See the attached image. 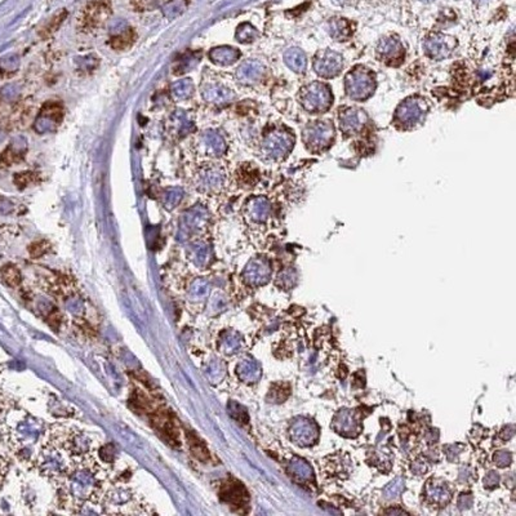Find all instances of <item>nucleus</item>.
<instances>
[{"label":"nucleus","instance_id":"nucleus-40","mask_svg":"<svg viewBox=\"0 0 516 516\" xmlns=\"http://www.w3.org/2000/svg\"><path fill=\"white\" fill-rule=\"evenodd\" d=\"M511 454L509 452H505V450H501V452H497L494 454V462L497 463L498 467H506L511 463Z\"/></svg>","mask_w":516,"mask_h":516},{"label":"nucleus","instance_id":"nucleus-34","mask_svg":"<svg viewBox=\"0 0 516 516\" xmlns=\"http://www.w3.org/2000/svg\"><path fill=\"white\" fill-rule=\"evenodd\" d=\"M297 283V274L293 270L288 268V270L281 271L280 274L277 275V285L283 286L285 289L288 288H292L294 284Z\"/></svg>","mask_w":516,"mask_h":516},{"label":"nucleus","instance_id":"nucleus-37","mask_svg":"<svg viewBox=\"0 0 516 516\" xmlns=\"http://www.w3.org/2000/svg\"><path fill=\"white\" fill-rule=\"evenodd\" d=\"M132 36L133 34L130 31H123L119 36H115V38L111 40V44H113V47L115 48V49H124V48L129 47V45L132 44Z\"/></svg>","mask_w":516,"mask_h":516},{"label":"nucleus","instance_id":"nucleus-33","mask_svg":"<svg viewBox=\"0 0 516 516\" xmlns=\"http://www.w3.org/2000/svg\"><path fill=\"white\" fill-rule=\"evenodd\" d=\"M183 10H185L183 0H173V1H169L163 6V13L168 18H174V17L180 16Z\"/></svg>","mask_w":516,"mask_h":516},{"label":"nucleus","instance_id":"nucleus-5","mask_svg":"<svg viewBox=\"0 0 516 516\" xmlns=\"http://www.w3.org/2000/svg\"><path fill=\"white\" fill-rule=\"evenodd\" d=\"M294 146V135L288 130L274 129L262 139L261 151L264 156L274 161L285 159Z\"/></svg>","mask_w":516,"mask_h":516},{"label":"nucleus","instance_id":"nucleus-24","mask_svg":"<svg viewBox=\"0 0 516 516\" xmlns=\"http://www.w3.org/2000/svg\"><path fill=\"white\" fill-rule=\"evenodd\" d=\"M288 472L299 482H309L314 476L311 466L301 458H294L288 465Z\"/></svg>","mask_w":516,"mask_h":516},{"label":"nucleus","instance_id":"nucleus-41","mask_svg":"<svg viewBox=\"0 0 516 516\" xmlns=\"http://www.w3.org/2000/svg\"><path fill=\"white\" fill-rule=\"evenodd\" d=\"M78 66L83 70L87 69H93V67L97 66V60L95 57H80L78 61Z\"/></svg>","mask_w":516,"mask_h":516},{"label":"nucleus","instance_id":"nucleus-23","mask_svg":"<svg viewBox=\"0 0 516 516\" xmlns=\"http://www.w3.org/2000/svg\"><path fill=\"white\" fill-rule=\"evenodd\" d=\"M170 124H172V129L180 137H185L186 134H189L192 130V128H194L192 117L185 110L174 111L172 114V117H170Z\"/></svg>","mask_w":516,"mask_h":516},{"label":"nucleus","instance_id":"nucleus-29","mask_svg":"<svg viewBox=\"0 0 516 516\" xmlns=\"http://www.w3.org/2000/svg\"><path fill=\"white\" fill-rule=\"evenodd\" d=\"M329 32L333 36V39L336 40H346L349 39L350 34H351V28H350L349 23L343 19H338V21H333L331 23V27H329Z\"/></svg>","mask_w":516,"mask_h":516},{"label":"nucleus","instance_id":"nucleus-10","mask_svg":"<svg viewBox=\"0 0 516 516\" xmlns=\"http://www.w3.org/2000/svg\"><path fill=\"white\" fill-rule=\"evenodd\" d=\"M377 56L380 61L390 66H397L404 61L405 49L403 43L395 36H387L380 40L377 45Z\"/></svg>","mask_w":516,"mask_h":516},{"label":"nucleus","instance_id":"nucleus-44","mask_svg":"<svg viewBox=\"0 0 516 516\" xmlns=\"http://www.w3.org/2000/svg\"><path fill=\"white\" fill-rule=\"evenodd\" d=\"M469 497H470V494H462V496H461V497H460V501H458V505H460L461 507H470V506H471V504H472L471 501H469V502H467V498H469Z\"/></svg>","mask_w":516,"mask_h":516},{"label":"nucleus","instance_id":"nucleus-42","mask_svg":"<svg viewBox=\"0 0 516 516\" xmlns=\"http://www.w3.org/2000/svg\"><path fill=\"white\" fill-rule=\"evenodd\" d=\"M500 483V476L496 472H489L488 475L484 478V485H487L488 488H492L494 485H497Z\"/></svg>","mask_w":516,"mask_h":516},{"label":"nucleus","instance_id":"nucleus-27","mask_svg":"<svg viewBox=\"0 0 516 516\" xmlns=\"http://www.w3.org/2000/svg\"><path fill=\"white\" fill-rule=\"evenodd\" d=\"M183 195L185 192L181 187H170L167 191L164 192V199H163V204L164 207L167 208L168 211H172L177 205L180 204L181 200L183 199Z\"/></svg>","mask_w":516,"mask_h":516},{"label":"nucleus","instance_id":"nucleus-25","mask_svg":"<svg viewBox=\"0 0 516 516\" xmlns=\"http://www.w3.org/2000/svg\"><path fill=\"white\" fill-rule=\"evenodd\" d=\"M238 373H239L243 381L248 382V384H253L261 376V369H259V365L255 360L246 359L243 360L239 364V367H238Z\"/></svg>","mask_w":516,"mask_h":516},{"label":"nucleus","instance_id":"nucleus-9","mask_svg":"<svg viewBox=\"0 0 516 516\" xmlns=\"http://www.w3.org/2000/svg\"><path fill=\"white\" fill-rule=\"evenodd\" d=\"M457 47L456 39L444 34H432L426 38L422 48L428 58L435 61L445 60Z\"/></svg>","mask_w":516,"mask_h":516},{"label":"nucleus","instance_id":"nucleus-35","mask_svg":"<svg viewBox=\"0 0 516 516\" xmlns=\"http://www.w3.org/2000/svg\"><path fill=\"white\" fill-rule=\"evenodd\" d=\"M194 253H195L196 263H204L208 261L209 255H211V249L209 246L204 242H198L194 247Z\"/></svg>","mask_w":516,"mask_h":516},{"label":"nucleus","instance_id":"nucleus-39","mask_svg":"<svg viewBox=\"0 0 516 516\" xmlns=\"http://www.w3.org/2000/svg\"><path fill=\"white\" fill-rule=\"evenodd\" d=\"M225 350H226V353H235L236 350L239 349L240 346V342L242 341L239 340V336L236 333H231L229 334V336L225 338Z\"/></svg>","mask_w":516,"mask_h":516},{"label":"nucleus","instance_id":"nucleus-21","mask_svg":"<svg viewBox=\"0 0 516 516\" xmlns=\"http://www.w3.org/2000/svg\"><path fill=\"white\" fill-rule=\"evenodd\" d=\"M240 51L233 47H216L209 52V58L213 63L220 65V66H230L233 63L239 60Z\"/></svg>","mask_w":516,"mask_h":516},{"label":"nucleus","instance_id":"nucleus-17","mask_svg":"<svg viewBox=\"0 0 516 516\" xmlns=\"http://www.w3.org/2000/svg\"><path fill=\"white\" fill-rule=\"evenodd\" d=\"M266 67L263 63L258 60H247L236 70V79L238 82L246 85H252L261 82L263 79Z\"/></svg>","mask_w":516,"mask_h":516},{"label":"nucleus","instance_id":"nucleus-12","mask_svg":"<svg viewBox=\"0 0 516 516\" xmlns=\"http://www.w3.org/2000/svg\"><path fill=\"white\" fill-rule=\"evenodd\" d=\"M289 436L292 441H294L301 447H309L318 440V426L307 418H298L290 426Z\"/></svg>","mask_w":516,"mask_h":516},{"label":"nucleus","instance_id":"nucleus-28","mask_svg":"<svg viewBox=\"0 0 516 516\" xmlns=\"http://www.w3.org/2000/svg\"><path fill=\"white\" fill-rule=\"evenodd\" d=\"M258 31L253 27L251 23H242V25L238 27L236 30V40L239 43H243V44H247V43H252L256 39L258 38Z\"/></svg>","mask_w":516,"mask_h":516},{"label":"nucleus","instance_id":"nucleus-19","mask_svg":"<svg viewBox=\"0 0 516 516\" xmlns=\"http://www.w3.org/2000/svg\"><path fill=\"white\" fill-rule=\"evenodd\" d=\"M246 213L248 218L256 224H263L270 217L271 204L267 198L256 196L247 203Z\"/></svg>","mask_w":516,"mask_h":516},{"label":"nucleus","instance_id":"nucleus-22","mask_svg":"<svg viewBox=\"0 0 516 516\" xmlns=\"http://www.w3.org/2000/svg\"><path fill=\"white\" fill-rule=\"evenodd\" d=\"M284 62L296 74H303L307 69V57L301 48L293 47L284 53Z\"/></svg>","mask_w":516,"mask_h":516},{"label":"nucleus","instance_id":"nucleus-6","mask_svg":"<svg viewBox=\"0 0 516 516\" xmlns=\"http://www.w3.org/2000/svg\"><path fill=\"white\" fill-rule=\"evenodd\" d=\"M226 182L225 170L218 165H205L196 173V189L204 194H218Z\"/></svg>","mask_w":516,"mask_h":516},{"label":"nucleus","instance_id":"nucleus-16","mask_svg":"<svg viewBox=\"0 0 516 516\" xmlns=\"http://www.w3.org/2000/svg\"><path fill=\"white\" fill-rule=\"evenodd\" d=\"M271 266L270 262L264 258L257 257L247 264L244 270V279L247 283L252 285H261L270 279Z\"/></svg>","mask_w":516,"mask_h":516},{"label":"nucleus","instance_id":"nucleus-3","mask_svg":"<svg viewBox=\"0 0 516 516\" xmlns=\"http://www.w3.org/2000/svg\"><path fill=\"white\" fill-rule=\"evenodd\" d=\"M298 102L307 113H325L333 104V96L327 84L312 82L299 91Z\"/></svg>","mask_w":516,"mask_h":516},{"label":"nucleus","instance_id":"nucleus-4","mask_svg":"<svg viewBox=\"0 0 516 516\" xmlns=\"http://www.w3.org/2000/svg\"><path fill=\"white\" fill-rule=\"evenodd\" d=\"M334 126L327 119L314 120L306 124L302 132V141L306 148L312 152L327 150L334 139Z\"/></svg>","mask_w":516,"mask_h":516},{"label":"nucleus","instance_id":"nucleus-14","mask_svg":"<svg viewBox=\"0 0 516 516\" xmlns=\"http://www.w3.org/2000/svg\"><path fill=\"white\" fill-rule=\"evenodd\" d=\"M199 145H200V150L205 155L213 157L222 156L227 150V143L224 134L214 129H208L200 134Z\"/></svg>","mask_w":516,"mask_h":516},{"label":"nucleus","instance_id":"nucleus-32","mask_svg":"<svg viewBox=\"0 0 516 516\" xmlns=\"http://www.w3.org/2000/svg\"><path fill=\"white\" fill-rule=\"evenodd\" d=\"M1 275H3V279L8 285L10 286H16L18 285L19 281H21V275H19V271L17 270L14 266L12 264H8L1 271Z\"/></svg>","mask_w":516,"mask_h":516},{"label":"nucleus","instance_id":"nucleus-36","mask_svg":"<svg viewBox=\"0 0 516 516\" xmlns=\"http://www.w3.org/2000/svg\"><path fill=\"white\" fill-rule=\"evenodd\" d=\"M19 66V58L17 54H8V56H4L1 60H0V69L3 71H14V70L18 69Z\"/></svg>","mask_w":516,"mask_h":516},{"label":"nucleus","instance_id":"nucleus-26","mask_svg":"<svg viewBox=\"0 0 516 516\" xmlns=\"http://www.w3.org/2000/svg\"><path fill=\"white\" fill-rule=\"evenodd\" d=\"M170 91H172V95L177 98V100H187L192 96V92H194V83L190 78H182L180 80L174 82L173 84L170 85Z\"/></svg>","mask_w":516,"mask_h":516},{"label":"nucleus","instance_id":"nucleus-20","mask_svg":"<svg viewBox=\"0 0 516 516\" xmlns=\"http://www.w3.org/2000/svg\"><path fill=\"white\" fill-rule=\"evenodd\" d=\"M425 494L426 498H427L431 504L436 505L447 504V502H449L450 498H452V492H450L449 487H448L445 483L439 482V480H430V482L426 484Z\"/></svg>","mask_w":516,"mask_h":516},{"label":"nucleus","instance_id":"nucleus-11","mask_svg":"<svg viewBox=\"0 0 516 516\" xmlns=\"http://www.w3.org/2000/svg\"><path fill=\"white\" fill-rule=\"evenodd\" d=\"M338 122L343 134L354 135L358 134L367 126L368 115L359 107H346L338 115Z\"/></svg>","mask_w":516,"mask_h":516},{"label":"nucleus","instance_id":"nucleus-30","mask_svg":"<svg viewBox=\"0 0 516 516\" xmlns=\"http://www.w3.org/2000/svg\"><path fill=\"white\" fill-rule=\"evenodd\" d=\"M25 150H26L25 139H22V138L16 139V141L12 142V145H10L9 147L6 148L5 154H4V157H5V160H8L9 163H12V161L18 160L19 157H21V155L25 152Z\"/></svg>","mask_w":516,"mask_h":516},{"label":"nucleus","instance_id":"nucleus-31","mask_svg":"<svg viewBox=\"0 0 516 516\" xmlns=\"http://www.w3.org/2000/svg\"><path fill=\"white\" fill-rule=\"evenodd\" d=\"M404 491V480L400 478L393 479L392 482L387 484L384 489V496L386 498H396L399 497L401 492Z\"/></svg>","mask_w":516,"mask_h":516},{"label":"nucleus","instance_id":"nucleus-8","mask_svg":"<svg viewBox=\"0 0 516 516\" xmlns=\"http://www.w3.org/2000/svg\"><path fill=\"white\" fill-rule=\"evenodd\" d=\"M312 67L320 78L332 79L342 71L343 58L338 52L323 49L315 54Z\"/></svg>","mask_w":516,"mask_h":516},{"label":"nucleus","instance_id":"nucleus-18","mask_svg":"<svg viewBox=\"0 0 516 516\" xmlns=\"http://www.w3.org/2000/svg\"><path fill=\"white\" fill-rule=\"evenodd\" d=\"M333 427L337 432L346 436L356 435L360 431V422L358 415L350 409H342L337 413L333 421Z\"/></svg>","mask_w":516,"mask_h":516},{"label":"nucleus","instance_id":"nucleus-38","mask_svg":"<svg viewBox=\"0 0 516 516\" xmlns=\"http://www.w3.org/2000/svg\"><path fill=\"white\" fill-rule=\"evenodd\" d=\"M19 95V88L16 84H8L5 85L1 92H0V97L3 98L4 101H13L16 100Z\"/></svg>","mask_w":516,"mask_h":516},{"label":"nucleus","instance_id":"nucleus-2","mask_svg":"<svg viewBox=\"0 0 516 516\" xmlns=\"http://www.w3.org/2000/svg\"><path fill=\"white\" fill-rule=\"evenodd\" d=\"M377 87L373 71L364 66H356L345 78L346 93L354 101H367L373 96Z\"/></svg>","mask_w":516,"mask_h":516},{"label":"nucleus","instance_id":"nucleus-7","mask_svg":"<svg viewBox=\"0 0 516 516\" xmlns=\"http://www.w3.org/2000/svg\"><path fill=\"white\" fill-rule=\"evenodd\" d=\"M208 222H209V211L202 204L194 205L182 214L178 235L182 239H186L199 231L204 230Z\"/></svg>","mask_w":516,"mask_h":516},{"label":"nucleus","instance_id":"nucleus-46","mask_svg":"<svg viewBox=\"0 0 516 516\" xmlns=\"http://www.w3.org/2000/svg\"><path fill=\"white\" fill-rule=\"evenodd\" d=\"M476 1H485V0H476Z\"/></svg>","mask_w":516,"mask_h":516},{"label":"nucleus","instance_id":"nucleus-13","mask_svg":"<svg viewBox=\"0 0 516 516\" xmlns=\"http://www.w3.org/2000/svg\"><path fill=\"white\" fill-rule=\"evenodd\" d=\"M63 117L62 107L58 104H48L45 105L39 113L38 118L35 120L34 128L39 133L54 132Z\"/></svg>","mask_w":516,"mask_h":516},{"label":"nucleus","instance_id":"nucleus-1","mask_svg":"<svg viewBox=\"0 0 516 516\" xmlns=\"http://www.w3.org/2000/svg\"><path fill=\"white\" fill-rule=\"evenodd\" d=\"M428 113V105L425 98L419 96H412L405 98L397 106L393 114V124L403 130H409L425 120Z\"/></svg>","mask_w":516,"mask_h":516},{"label":"nucleus","instance_id":"nucleus-43","mask_svg":"<svg viewBox=\"0 0 516 516\" xmlns=\"http://www.w3.org/2000/svg\"><path fill=\"white\" fill-rule=\"evenodd\" d=\"M13 209V205L6 199H0V213H9Z\"/></svg>","mask_w":516,"mask_h":516},{"label":"nucleus","instance_id":"nucleus-15","mask_svg":"<svg viewBox=\"0 0 516 516\" xmlns=\"http://www.w3.org/2000/svg\"><path fill=\"white\" fill-rule=\"evenodd\" d=\"M202 97L212 105H226L235 100V92L221 83H205L202 87Z\"/></svg>","mask_w":516,"mask_h":516},{"label":"nucleus","instance_id":"nucleus-45","mask_svg":"<svg viewBox=\"0 0 516 516\" xmlns=\"http://www.w3.org/2000/svg\"><path fill=\"white\" fill-rule=\"evenodd\" d=\"M422 1H431V0H422Z\"/></svg>","mask_w":516,"mask_h":516}]
</instances>
